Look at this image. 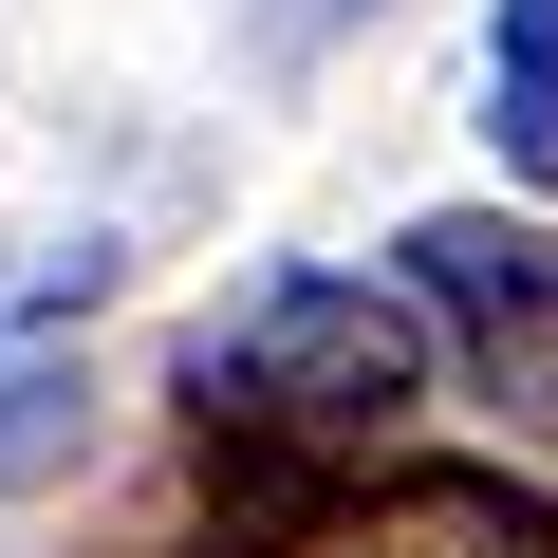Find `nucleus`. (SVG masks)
I'll return each mask as SVG.
<instances>
[{
    "instance_id": "obj_6",
    "label": "nucleus",
    "mask_w": 558,
    "mask_h": 558,
    "mask_svg": "<svg viewBox=\"0 0 558 558\" xmlns=\"http://www.w3.org/2000/svg\"><path fill=\"white\" fill-rule=\"evenodd\" d=\"M242 20H260V57H317V38H354V20H373V0H242Z\"/></svg>"
},
{
    "instance_id": "obj_1",
    "label": "nucleus",
    "mask_w": 558,
    "mask_h": 558,
    "mask_svg": "<svg viewBox=\"0 0 558 558\" xmlns=\"http://www.w3.org/2000/svg\"><path fill=\"white\" fill-rule=\"evenodd\" d=\"M186 391L260 447H373L410 391H428V317L391 279H336V260H260L242 299L186 336Z\"/></svg>"
},
{
    "instance_id": "obj_4",
    "label": "nucleus",
    "mask_w": 558,
    "mask_h": 558,
    "mask_svg": "<svg viewBox=\"0 0 558 558\" xmlns=\"http://www.w3.org/2000/svg\"><path fill=\"white\" fill-rule=\"evenodd\" d=\"M94 242H57V260H20L0 279V484H38V465H75V354H57V317H94Z\"/></svg>"
},
{
    "instance_id": "obj_5",
    "label": "nucleus",
    "mask_w": 558,
    "mask_h": 558,
    "mask_svg": "<svg viewBox=\"0 0 558 558\" xmlns=\"http://www.w3.org/2000/svg\"><path fill=\"white\" fill-rule=\"evenodd\" d=\"M484 131L521 186H558V0H502L484 20Z\"/></svg>"
},
{
    "instance_id": "obj_3",
    "label": "nucleus",
    "mask_w": 558,
    "mask_h": 558,
    "mask_svg": "<svg viewBox=\"0 0 558 558\" xmlns=\"http://www.w3.org/2000/svg\"><path fill=\"white\" fill-rule=\"evenodd\" d=\"M336 558H558V502H521L502 465H391L336 502Z\"/></svg>"
},
{
    "instance_id": "obj_2",
    "label": "nucleus",
    "mask_w": 558,
    "mask_h": 558,
    "mask_svg": "<svg viewBox=\"0 0 558 558\" xmlns=\"http://www.w3.org/2000/svg\"><path fill=\"white\" fill-rule=\"evenodd\" d=\"M410 299L465 336V373H484L521 428H558V242H539V223H502V205L410 223Z\"/></svg>"
}]
</instances>
